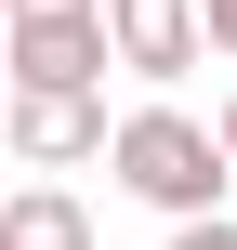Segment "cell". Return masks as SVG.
Here are the masks:
<instances>
[{
	"instance_id": "ba28073f",
	"label": "cell",
	"mask_w": 237,
	"mask_h": 250,
	"mask_svg": "<svg viewBox=\"0 0 237 250\" xmlns=\"http://www.w3.org/2000/svg\"><path fill=\"white\" fill-rule=\"evenodd\" d=\"M13 13H106V0H13Z\"/></svg>"
},
{
	"instance_id": "5b68a950",
	"label": "cell",
	"mask_w": 237,
	"mask_h": 250,
	"mask_svg": "<svg viewBox=\"0 0 237 250\" xmlns=\"http://www.w3.org/2000/svg\"><path fill=\"white\" fill-rule=\"evenodd\" d=\"M0 250H92V211H79L66 185H26V198L0 211Z\"/></svg>"
},
{
	"instance_id": "9c48e42d",
	"label": "cell",
	"mask_w": 237,
	"mask_h": 250,
	"mask_svg": "<svg viewBox=\"0 0 237 250\" xmlns=\"http://www.w3.org/2000/svg\"><path fill=\"white\" fill-rule=\"evenodd\" d=\"M211 132H224V158H237V92H224V105H211Z\"/></svg>"
},
{
	"instance_id": "6da1fadb",
	"label": "cell",
	"mask_w": 237,
	"mask_h": 250,
	"mask_svg": "<svg viewBox=\"0 0 237 250\" xmlns=\"http://www.w3.org/2000/svg\"><path fill=\"white\" fill-rule=\"evenodd\" d=\"M106 171H119L145 211H172V224H224V185H237L224 132H211V119H185V105H132Z\"/></svg>"
},
{
	"instance_id": "8992f818",
	"label": "cell",
	"mask_w": 237,
	"mask_h": 250,
	"mask_svg": "<svg viewBox=\"0 0 237 250\" xmlns=\"http://www.w3.org/2000/svg\"><path fill=\"white\" fill-rule=\"evenodd\" d=\"M172 250H237V211L224 224H172Z\"/></svg>"
},
{
	"instance_id": "7a4b0ae2",
	"label": "cell",
	"mask_w": 237,
	"mask_h": 250,
	"mask_svg": "<svg viewBox=\"0 0 237 250\" xmlns=\"http://www.w3.org/2000/svg\"><path fill=\"white\" fill-rule=\"evenodd\" d=\"M106 13H13V92H106Z\"/></svg>"
},
{
	"instance_id": "277c9868",
	"label": "cell",
	"mask_w": 237,
	"mask_h": 250,
	"mask_svg": "<svg viewBox=\"0 0 237 250\" xmlns=\"http://www.w3.org/2000/svg\"><path fill=\"white\" fill-rule=\"evenodd\" d=\"M106 40H119V66H132V79H158V92H172V79L211 53V13H198V0H106Z\"/></svg>"
},
{
	"instance_id": "52a82bcc",
	"label": "cell",
	"mask_w": 237,
	"mask_h": 250,
	"mask_svg": "<svg viewBox=\"0 0 237 250\" xmlns=\"http://www.w3.org/2000/svg\"><path fill=\"white\" fill-rule=\"evenodd\" d=\"M198 13H211V53H237V0H198Z\"/></svg>"
},
{
	"instance_id": "3957f363",
	"label": "cell",
	"mask_w": 237,
	"mask_h": 250,
	"mask_svg": "<svg viewBox=\"0 0 237 250\" xmlns=\"http://www.w3.org/2000/svg\"><path fill=\"white\" fill-rule=\"evenodd\" d=\"M13 158H26V171L119 158V119H106V92H13Z\"/></svg>"
}]
</instances>
